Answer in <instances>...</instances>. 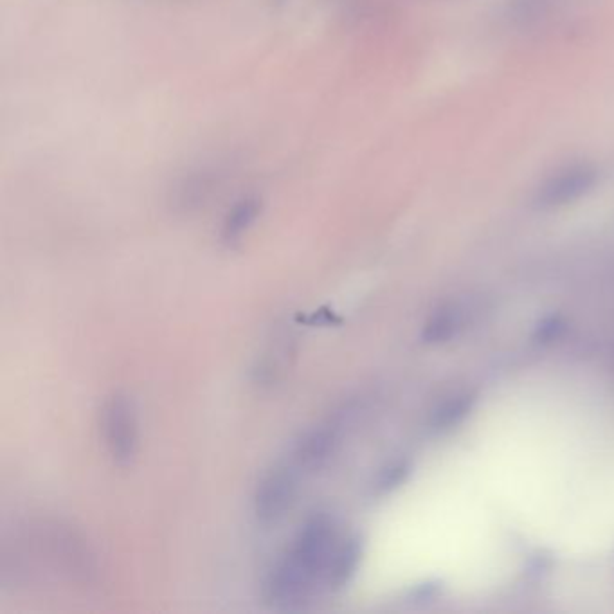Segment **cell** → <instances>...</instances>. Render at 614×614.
Segmentation results:
<instances>
[{
    "instance_id": "cell-1",
    "label": "cell",
    "mask_w": 614,
    "mask_h": 614,
    "mask_svg": "<svg viewBox=\"0 0 614 614\" xmlns=\"http://www.w3.org/2000/svg\"><path fill=\"white\" fill-rule=\"evenodd\" d=\"M341 537L334 515L316 512L307 517L287 551L267 573L263 582L265 600L278 609L303 605L317 584L323 586L328 562Z\"/></svg>"
},
{
    "instance_id": "cell-2",
    "label": "cell",
    "mask_w": 614,
    "mask_h": 614,
    "mask_svg": "<svg viewBox=\"0 0 614 614\" xmlns=\"http://www.w3.org/2000/svg\"><path fill=\"white\" fill-rule=\"evenodd\" d=\"M598 179L600 172L589 161L562 164L533 191V208L553 211L575 204L595 190Z\"/></svg>"
},
{
    "instance_id": "cell-3",
    "label": "cell",
    "mask_w": 614,
    "mask_h": 614,
    "mask_svg": "<svg viewBox=\"0 0 614 614\" xmlns=\"http://www.w3.org/2000/svg\"><path fill=\"white\" fill-rule=\"evenodd\" d=\"M101 431L112 461L119 467L130 465L139 449V420L136 406L127 395L114 393L105 402Z\"/></svg>"
},
{
    "instance_id": "cell-4",
    "label": "cell",
    "mask_w": 614,
    "mask_h": 614,
    "mask_svg": "<svg viewBox=\"0 0 614 614\" xmlns=\"http://www.w3.org/2000/svg\"><path fill=\"white\" fill-rule=\"evenodd\" d=\"M299 476L301 472L292 461L278 463L263 474L253 497L254 517L258 523H278L289 512L298 496Z\"/></svg>"
},
{
    "instance_id": "cell-5",
    "label": "cell",
    "mask_w": 614,
    "mask_h": 614,
    "mask_svg": "<svg viewBox=\"0 0 614 614\" xmlns=\"http://www.w3.org/2000/svg\"><path fill=\"white\" fill-rule=\"evenodd\" d=\"M339 425H317L303 434L296 442L290 461L301 474L323 469L339 447Z\"/></svg>"
},
{
    "instance_id": "cell-6",
    "label": "cell",
    "mask_w": 614,
    "mask_h": 614,
    "mask_svg": "<svg viewBox=\"0 0 614 614\" xmlns=\"http://www.w3.org/2000/svg\"><path fill=\"white\" fill-rule=\"evenodd\" d=\"M366 544L361 533H348L343 535L339 544L335 546L334 555L328 562L323 587L328 591H343L344 587L352 584L353 578L361 568Z\"/></svg>"
},
{
    "instance_id": "cell-7",
    "label": "cell",
    "mask_w": 614,
    "mask_h": 614,
    "mask_svg": "<svg viewBox=\"0 0 614 614\" xmlns=\"http://www.w3.org/2000/svg\"><path fill=\"white\" fill-rule=\"evenodd\" d=\"M260 213H262V202L256 197H244L238 200L224 218L222 231H220L222 242L226 245L238 244L244 238L245 233L253 227Z\"/></svg>"
},
{
    "instance_id": "cell-8",
    "label": "cell",
    "mask_w": 614,
    "mask_h": 614,
    "mask_svg": "<svg viewBox=\"0 0 614 614\" xmlns=\"http://www.w3.org/2000/svg\"><path fill=\"white\" fill-rule=\"evenodd\" d=\"M463 328V314L458 307H443L431 316L422 330V343L443 344L456 337Z\"/></svg>"
},
{
    "instance_id": "cell-9",
    "label": "cell",
    "mask_w": 614,
    "mask_h": 614,
    "mask_svg": "<svg viewBox=\"0 0 614 614\" xmlns=\"http://www.w3.org/2000/svg\"><path fill=\"white\" fill-rule=\"evenodd\" d=\"M476 400L478 398L474 393H463L452 397L451 400H445L431 416V427L436 433H445L458 427L472 413Z\"/></svg>"
},
{
    "instance_id": "cell-10",
    "label": "cell",
    "mask_w": 614,
    "mask_h": 614,
    "mask_svg": "<svg viewBox=\"0 0 614 614\" xmlns=\"http://www.w3.org/2000/svg\"><path fill=\"white\" fill-rule=\"evenodd\" d=\"M411 474V463L409 460H395L388 463L384 469L380 470L379 476L375 479L373 490L377 496H386L395 492L397 488L406 483Z\"/></svg>"
},
{
    "instance_id": "cell-11",
    "label": "cell",
    "mask_w": 614,
    "mask_h": 614,
    "mask_svg": "<svg viewBox=\"0 0 614 614\" xmlns=\"http://www.w3.org/2000/svg\"><path fill=\"white\" fill-rule=\"evenodd\" d=\"M566 330V321L560 316H548L535 326L533 341L539 344H550L560 339V335Z\"/></svg>"
},
{
    "instance_id": "cell-12",
    "label": "cell",
    "mask_w": 614,
    "mask_h": 614,
    "mask_svg": "<svg viewBox=\"0 0 614 614\" xmlns=\"http://www.w3.org/2000/svg\"><path fill=\"white\" fill-rule=\"evenodd\" d=\"M278 2H281V0H278Z\"/></svg>"
}]
</instances>
